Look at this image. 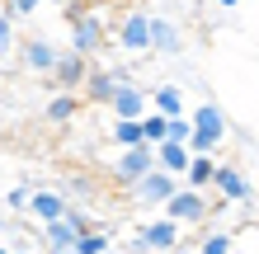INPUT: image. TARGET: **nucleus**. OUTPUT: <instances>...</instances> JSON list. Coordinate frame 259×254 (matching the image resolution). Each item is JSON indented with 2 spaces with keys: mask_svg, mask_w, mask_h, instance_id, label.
Returning <instances> with one entry per match:
<instances>
[{
  "mask_svg": "<svg viewBox=\"0 0 259 254\" xmlns=\"http://www.w3.org/2000/svg\"><path fill=\"white\" fill-rule=\"evenodd\" d=\"M160 217H170L175 226H207V217H212V193H193V188H179L175 198L160 207Z\"/></svg>",
  "mask_w": 259,
  "mask_h": 254,
  "instance_id": "1",
  "label": "nucleus"
},
{
  "mask_svg": "<svg viewBox=\"0 0 259 254\" xmlns=\"http://www.w3.org/2000/svg\"><path fill=\"white\" fill-rule=\"evenodd\" d=\"M104 47H109V24H104V14L99 10L80 14V19L71 24V52H80L85 62H95Z\"/></svg>",
  "mask_w": 259,
  "mask_h": 254,
  "instance_id": "2",
  "label": "nucleus"
},
{
  "mask_svg": "<svg viewBox=\"0 0 259 254\" xmlns=\"http://www.w3.org/2000/svg\"><path fill=\"white\" fill-rule=\"evenodd\" d=\"M90 66H95V62H85L80 52L62 47V57H57V66H52V89H57V94H80Z\"/></svg>",
  "mask_w": 259,
  "mask_h": 254,
  "instance_id": "3",
  "label": "nucleus"
},
{
  "mask_svg": "<svg viewBox=\"0 0 259 254\" xmlns=\"http://www.w3.org/2000/svg\"><path fill=\"white\" fill-rule=\"evenodd\" d=\"M151 170H156V146H132V151H118V160H113V179L118 184H137V179H146Z\"/></svg>",
  "mask_w": 259,
  "mask_h": 254,
  "instance_id": "4",
  "label": "nucleus"
},
{
  "mask_svg": "<svg viewBox=\"0 0 259 254\" xmlns=\"http://www.w3.org/2000/svg\"><path fill=\"white\" fill-rule=\"evenodd\" d=\"M109 113L123 118V123H142V118L151 113V89H142L137 80H123L118 94H113V104H109Z\"/></svg>",
  "mask_w": 259,
  "mask_h": 254,
  "instance_id": "5",
  "label": "nucleus"
},
{
  "mask_svg": "<svg viewBox=\"0 0 259 254\" xmlns=\"http://www.w3.org/2000/svg\"><path fill=\"white\" fill-rule=\"evenodd\" d=\"M14 52H19V66H24V71H33V76H52L57 57H62V47H57L52 38H24Z\"/></svg>",
  "mask_w": 259,
  "mask_h": 254,
  "instance_id": "6",
  "label": "nucleus"
},
{
  "mask_svg": "<svg viewBox=\"0 0 259 254\" xmlns=\"http://www.w3.org/2000/svg\"><path fill=\"white\" fill-rule=\"evenodd\" d=\"M189 123H193V132H198V137H207L212 146H222V141H226V132H231V123H226V109H222L217 99L198 104V109L189 113Z\"/></svg>",
  "mask_w": 259,
  "mask_h": 254,
  "instance_id": "7",
  "label": "nucleus"
},
{
  "mask_svg": "<svg viewBox=\"0 0 259 254\" xmlns=\"http://www.w3.org/2000/svg\"><path fill=\"white\" fill-rule=\"evenodd\" d=\"M127 80V71H109V66H90V76H85V89H80V99L85 104H104L109 109L113 94H118V85Z\"/></svg>",
  "mask_w": 259,
  "mask_h": 254,
  "instance_id": "8",
  "label": "nucleus"
},
{
  "mask_svg": "<svg viewBox=\"0 0 259 254\" xmlns=\"http://www.w3.org/2000/svg\"><path fill=\"white\" fill-rule=\"evenodd\" d=\"M179 188H184V184H179V179H170L165 170H151L146 179H137V184H132V193H137V202H142V207H165Z\"/></svg>",
  "mask_w": 259,
  "mask_h": 254,
  "instance_id": "9",
  "label": "nucleus"
},
{
  "mask_svg": "<svg viewBox=\"0 0 259 254\" xmlns=\"http://www.w3.org/2000/svg\"><path fill=\"white\" fill-rule=\"evenodd\" d=\"M212 193H217L222 202H250L254 198L245 170H240V165H222V160H217V174H212Z\"/></svg>",
  "mask_w": 259,
  "mask_h": 254,
  "instance_id": "10",
  "label": "nucleus"
},
{
  "mask_svg": "<svg viewBox=\"0 0 259 254\" xmlns=\"http://www.w3.org/2000/svg\"><path fill=\"white\" fill-rule=\"evenodd\" d=\"M118 47L132 52V57L151 52V14H142V10L123 14V24H118Z\"/></svg>",
  "mask_w": 259,
  "mask_h": 254,
  "instance_id": "11",
  "label": "nucleus"
},
{
  "mask_svg": "<svg viewBox=\"0 0 259 254\" xmlns=\"http://www.w3.org/2000/svg\"><path fill=\"white\" fill-rule=\"evenodd\" d=\"M142 240L156 249V254H175L179 245H184V226H175L170 217H156V221H142Z\"/></svg>",
  "mask_w": 259,
  "mask_h": 254,
  "instance_id": "12",
  "label": "nucleus"
},
{
  "mask_svg": "<svg viewBox=\"0 0 259 254\" xmlns=\"http://www.w3.org/2000/svg\"><path fill=\"white\" fill-rule=\"evenodd\" d=\"M66 207H71V198H66L62 188H33L28 217H33L38 226H52V221H62V217H66Z\"/></svg>",
  "mask_w": 259,
  "mask_h": 254,
  "instance_id": "13",
  "label": "nucleus"
},
{
  "mask_svg": "<svg viewBox=\"0 0 259 254\" xmlns=\"http://www.w3.org/2000/svg\"><path fill=\"white\" fill-rule=\"evenodd\" d=\"M151 52H160V57H179V52H184V33H179V24L151 14Z\"/></svg>",
  "mask_w": 259,
  "mask_h": 254,
  "instance_id": "14",
  "label": "nucleus"
},
{
  "mask_svg": "<svg viewBox=\"0 0 259 254\" xmlns=\"http://www.w3.org/2000/svg\"><path fill=\"white\" fill-rule=\"evenodd\" d=\"M189 146H179V141H160L156 146V170H165L170 179H184L189 174Z\"/></svg>",
  "mask_w": 259,
  "mask_h": 254,
  "instance_id": "15",
  "label": "nucleus"
},
{
  "mask_svg": "<svg viewBox=\"0 0 259 254\" xmlns=\"http://www.w3.org/2000/svg\"><path fill=\"white\" fill-rule=\"evenodd\" d=\"M151 113L184 118V89H179V85H156V89H151Z\"/></svg>",
  "mask_w": 259,
  "mask_h": 254,
  "instance_id": "16",
  "label": "nucleus"
},
{
  "mask_svg": "<svg viewBox=\"0 0 259 254\" xmlns=\"http://www.w3.org/2000/svg\"><path fill=\"white\" fill-rule=\"evenodd\" d=\"M80 104H85L80 94H52V99H48V113H42V118L62 127V123H71V118L80 113Z\"/></svg>",
  "mask_w": 259,
  "mask_h": 254,
  "instance_id": "17",
  "label": "nucleus"
},
{
  "mask_svg": "<svg viewBox=\"0 0 259 254\" xmlns=\"http://www.w3.org/2000/svg\"><path fill=\"white\" fill-rule=\"evenodd\" d=\"M193 249L198 254H236V235L231 231H203L193 240Z\"/></svg>",
  "mask_w": 259,
  "mask_h": 254,
  "instance_id": "18",
  "label": "nucleus"
},
{
  "mask_svg": "<svg viewBox=\"0 0 259 254\" xmlns=\"http://www.w3.org/2000/svg\"><path fill=\"white\" fill-rule=\"evenodd\" d=\"M28 202H33V184H10L5 198H0V207H5V217H28Z\"/></svg>",
  "mask_w": 259,
  "mask_h": 254,
  "instance_id": "19",
  "label": "nucleus"
},
{
  "mask_svg": "<svg viewBox=\"0 0 259 254\" xmlns=\"http://www.w3.org/2000/svg\"><path fill=\"white\" fill-rule=\"evenodd\" d=\"M109 141L118 146V151H132V146H142V123H123V118H113Z\"/></svg>",
  "mask_w": 259,
  "mask_h": 254,
  "instance_id": "20",
  "label": "nucleus"
},
{
  "mask_svg": "<svg viewBox=\"0 0 259 254\" xmlns=\"http://www.w3.org/2000/svg\"><path fill=\"white\" fill-rule=\"evenodd\" d=\"M75 249H80V254H109V249H113V240H109V226L99 221L95 231H85L80 240H75Z\"/></svg>",
  "mask_w": 259,
  "mask_h": 254,
  "instance_id": "21",
  "label": "nucleus"
},
{
  "mask_svg": "<svg viewBox=\"0 0 259 254\" xmlns=\"http://www.w3.org/2000/svg\"><path fill=\"white\" fill-rule=\"evenodd\" d=\"M165 137H170V118L146 113V118H142V141H146V146H160Z\"/></svg>",
  "mask_w": 259,
  "mask_h": 254,
  "instance_id": "22",
  "label": "nucleus"
},
{
  "mask_svg": "<svg viewBox=\"0 0 259 254\" xmlns=\"http://www.w3.org/2000/svg\"><path fill=\"white\" fill-rule=\"evenodd\" d=\"M95 188H99L95 174H66V179H62V193H66V198H90Z\"/></svg>",
  "mask_w": 259,
  "mask_h": 254,
  "instance_id": "23",
  "label": "nucleus"
},
{
  "mask_svg": "<svg viewBox=\"0 0 259 254\" xmlns=\"http://www.w3.org/2000/svg\"><path fill=\"white\" fill-rule=\"evenodd\" d=\"M14 47H19V24L10 14H0V57H10Z\"/></svg>",
  "mask_w": 259,
  "mask_h": 254,
  "instance_id": "24",
  "label": "nucleus"
},
{
  "mask_svg": "<svg viewBox=\"0 0 259 254\" xmlns=\"http://www.w3.org/2000/svg\"><path fill=\"white\" fill-rule=\"evenodd\" d=\"M38 10H42V0H5V14H10L14 24L28 19V14H38Z\"/></svg>",
  "mask_w": 259,
  "mask_h": 254,
  "instance_id": "25",
  "label": "nucleus"
},
{
  "mask_svg": "<svg viewBox=\"0 0 259 254\" xmlns=\"http://www.w3.org/2000/svg\"><path fill=\"white\" fill-rule=\"evenodd\" d=\"M165 141H179V146H189L193 141V123H189V113L184 118H170V137Z\"/></svg>",
  "mask_w": 259,
  "mask_h": 254,
  "instance_id": "26",
  "label": "nucleus"
},
{
  "mask_svg": "<svg viewBox=\"0 0 259 254\" xmlns=\"http://www.w3.org/2000/svg\"><path fill=\"white\" fill-rule=\"evenodd\" d=\"M123 249H127V254H156V249H151V245L142 240V231H132V235H127V245H123Z\"/></svg>",
  "mask_w": 259,
  "mask_h": 254,
  "instance_id": "27",
  "label": "nucleus"
},
{
  "mask_svg": "<svg viewBox=\"0 0 259 254\" xmlns=\"http://www.w3.org/2000/svg\"><path fill=\"white\" fill-rule=\"evenodd\" d=\"M212 5H222V10H236V5H240V0H212Z\"/></svg>",
  "mask_w": 259,
  "mask_h": 254,
  "instance_id": "28",
  "label": "nucleus"
},
{
  "mask_svg": "<svg viewBox=\"0 0 259 254\" xmlns=\"http://www.w3.org/2000/svg\"><path fill=\"white\" fill-rule=\"evenodd\" d=\"M10 254H42V249H33V245H28V249H10Z\"/></svg>",
  "mask_w": 259,
  "mask_h": 254,
  "instance_id": "29",
  "label": "nucleus"
},
{
  "mask_svg": "<svg viewBox=\"0 0 259 254\" xmlns=\"http://www.w3.org/2000/svg\"><path fill=\"white\" fill-rule=\"evenodd\" d=\"M0 231H5V207H0Z\"/></svg>",
  "mask_w": 259,
  "mask_h": 254,
  "instance_id": "30",
  "label": "nucleus"
},
{
  "mask_svg": "<svg viewBox=\"0 0 259 254\" xmlns=\"http://www.w3.org/2000/svg\"><path fill=\"white\" fill-rule=\"evenodd\" d=\"M0 254H10V245H5V240H0Z\"/></svg>",
  "mask_w": 259,
  "mask_h": 254,
  "instance_id": "31",
  "label": "nucleus"
},
{
  "mask_svg": "<svg viewBox=\"0 0 259 254\" xmlns=\"http://www.w3.org/2000/svg\"><path fill=\"white\" fill-rule=\"evenodd\" d=\"M109 254H127V249H109Z\"/></svg>",
  "mask_w": 259,
  "mask_h": 254,
  "instance_id": "32",
  "label": "nucleus"
},
{
  "mask_svg": "<svg viewBox=\"0 0 259 254\" xmlns=\"http://www.w3.org/2000/svg\"><path fill=\"white\" fill-rule=\"evenodd\" d=\"M236 254H245V249H236Z\"/></svg>",
  "mask_w": 259,
  "mask_h": 254,
  "instance_id": "33",
  "label": "nucleus"
},
{
  "mask_svg": "<svg viewBox=\"0 0 259 254\" xmlns=\"http://www.w3.org/2000/svg\"><path fill=\"white\" fill-rule=\"evenodd\" d=\"M71 254H80V249H71Z\"/></svg>",
  "mask_w": 259,
  "mask_h": 254,
  "instance_id": "34",
  "label": "nucleus"
}]
</instances>
